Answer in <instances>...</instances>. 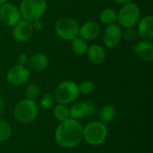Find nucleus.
Returning <instances> with one entry per match:
<instances>
[{
	"mask_svg": "<svg viewBox=\"0 0 153 153\" xmlns=\"http://www.w3.org/2000/svg\"><path fill=\"white\" fill-rule=\"evenodd\" d=\"M57 36L65 40H73L79 36V25L77 22L71 17H63L59 19L55 26Z\"/></svg>",
	"mask_w": 153,
	"mask_h": 153,
	"instance_id": "nucleus-7",
	"label": "nucleus"
},
{
	"mask_svg": "<svg viewBox=\"0 0 153 153\" xmlns=\"http://www.w3.org/2000/svg\"><path fill=\"white\" fill-rule=\"evenodd\" d=\"M141 11L135 3H128L123 5L117 13V22L124 28H134L139 22Z\"/></svg>",
	"mask_w": 153,
	"mask_h": 153,
	"instance_id": "nucleus-6",
	"label": "nucleus"
},
{
	"mask_svg": "<svg viewBox=\"0 0 153 153\" xmlns=\"http://www.w3.org/2000/svg\"><path fill=\"white\" fill-rule=\"evenodd\" d=\"M79 92L84 95L91 94L95 90V85L91 81H83L78 85Z\"/></svg>",
	"mask_w": 153,
	"mask_h": 153,
	"instance_id": "nucleus-25",
	"label": "nucleus"
},
{
	"mask_svg": "<svg viewBox=\"0 0 153 153\" xmlns=\"http://www.w3.org/2000/svg\"><path fill=\"white\" fill-rule=\"evenodd\" d=\"M8 0H0V5L1 4H4V3H6Z\"/></svg>",
	"mask_w": 153,
	"mask_h": 153,
	"instance_id": "nucleus-31",
	"label": "nucleus"
},
{
	"mask_svg": "<svg viewBox=\"0 0 153 153\" xmlns=\"http://www.w3.org/2000/svg\"><path fill=\"white\" fill-rule=\"evenodd\" d=\"M83 126L74 118H68L60 122L55 132V140L56 143L65 149L74 148L79 145L82 140Z\"/></svg>",
	"mask_w": 153,
	"mask_h": 153,
	"instance_id": "nucleus-1",
	"label": "nucleus"
},
{
	"mask_svg": "<svg viewBox=\"0 0 153 153\" xmlns=\"http://www.w3.org/2000/svg\"><path fill=\"white\" fill-rule=\"evenodd\" d=\"M53 115L57 121L63 122V121H65L68 118H70V109L67 107V105L57 104L54 108Z\"/></svg>",
	"mask_w": 153,
	"mask_h": 153,
	"instance_id": "nucleus-20",
	"label": "nucleus"
},
{
	"mask_svg": "<svg viewBox=\"0 0 153 153\" xmlns=\"http://www.w3.org/2000/svg\"><path fill=\"white\" fill-rule=\"evenodd\" d=\"M117 116V111L114 106L110 105V104H107L105 106H103L99 113V117H100V121L105 123H110L111 121L114 120V118Z\"/></svg>",
	"mask_w": 153,
	"mask_h": 153,
	"instance_id": "nucleus-18",
	"label": "nucleus"
},
{
	"mask_svg": "<svg viewBox=\"0 0 153 153\" xmlns=\"http://www.w3.org/2000/svg\"><path fill=\"white\" fill-rule=\"evenodd\" d=\"M30 23H31L33 30H36V31H40L44 27V24H43V22H42V21L40 19L35 20V21L31 22Z\"/></svg>",
	"mask_w": 153,
	"mask_h": 153,
	"instance_id": "nucleus-27",
	"label": "nucleus"
},
{
	"mask_svg": "<svg viewBox=\"0 0 153 153\" xmlns=\"http://www.w3.org/2000/svg\"><path fill=\"white\" fill-rule=\"evenodd\" d=\"M33 31L31 23L22 20L13 26V38L17 42H26L31 38Z\"/></svg>",
	"mask_w": 153,
	"mask_h": 153,
	"instance_id": "nucleus-12",
	"label": "nucleus"
},
{
	"mask_svg": "<svg viewBox=\"0 0 153 153\" xmlns=\"http://www.w3.org/2000/svg\"><path fill=\"white\" fill-rule=\"evenodd\" d=\"M71 41H72V49L74 54H76L77 56H83L87 53L89 46L84 39L78 36Z\"/></svg>",
	"mask_w": 153,
	"mask_h": 153,
	"instance_id": "nucleus-19",
	"label": "nucleus"
},
{
	"mask_svg": "<svg viewBox=\"0 0 153 153\" xmlns=\"http://www.w3.org/2000/svg\"><path fill=\"white\" fill-rule=\"evenodd\" d=\"M100 33V25L94 21L85 22L81 27H79V37L85 40H91L96 39Z\"/></svg>",
	"mask_w": 153,
	"mask_h": 153,
	"instance_id": "nucleus-15",
	"label": "nucleus"
},
{
	"mask_svg": "<svg viewBox=\"0 0 153 153\" xmlns=\"http://www.w3.org/2000/svg\"><path fill=\"white\" fill-rule=\"evenodd\" d=\"M136 56L143 62H151L153 59V45L149 40H141L134 47Z\"/></svg>",
	"mask_w": 153,
	"mask_h": 153,
	"instance_id": "nucleus-14",
	"label": "nucleus"
},
{
	"mask_svg": "<svg viewBox=\"0 0 153 153\" xmlns=\"http://www.w3.org/2000/svg\"><path fill=\"white\" fill-rule=\"evenodd\" d=\"M70 109V117L74 119H81L85 117L92 116L95 113L96 108L92 101H75L73 102Z\"/></svg>",
	"mask_w": 153,
	"mask_h": 153,
	"instance_id": "nucleus-10",
	"label": "nucleus"
},
{
	"mask_svg": "<svg viewBox=\"0 0 153 153\" xmlns=\"http://www.w3.org/2000/svg\"><path fill=\"white\" fill-rule=\"evenodd\" d=\"M87 57L91 63L93 65H100L102 64L107 56V53L104 48L100 45H91L89 47L87 50Z\"/></svg>",
	"mask_w": 153,
	"mask_h": 153,
	"instance_id": "nucleus-17",
	"label": "nucleus"
},
{
	"mask_svg": "<svg viewBox=\"0 0 153 153\" xmlns=\"http://www.w3.org/2000/svg\"><path fill=\"white\" fill-rule=\"evenodd\" d=\"M19 8L13 4L4 3L0 5V21L8 27L15 26L21 21Z\"/></svg>",
	"mask_w": 153,
	"mask_h": 153,
	"instance_id": "nucleus-8",
	"label": "nucleus"
},
{
	"mask_svg": "<svg viewBox=\"0 0 153 153\" xmlns=\"http://www.w3.org/2000/svg\"><path fill=\"white\" fill-rule=\"evenodd\" d=\"M54 103H55L54 95H52L50 93H47V94H44L42 96V98L40 99L39 105H40L42 109L48 110V109H50L53 107Z\"/></svg>",
	"mask_w": 153,
	"mask_h": 153,
	"instance_id": "nucleus-24",
	"label": "nucleus"
},
{
	"mask_svg": "<svg viewBox=\"0 0 153 153\" xmlns=\"http://www.w3.org/2000/svg\"><path fill=\"white\" fill-rule=\"evenodd\" d=\"M108 138V128L101 121H91L83 127L82 139L91 146L103 144Z\"/></svg>",
	"mask_w": 153,
	"mask_h": 153,
	"instance_id": "nucleus-2",
	"label": "nucleus"
},
{
	"mask_svg": "<svg viewBox=\"0 0 153 153\" xmlns=\"http://www.w3.org/2000/svg\"><path fill=\"white\" fill-rule=\"evenodd\" d=\"M30 72L25 65H14L6 74V80L10 84L20 86L24 84L30 78Z\"/></svg>",
	"mask_w": 153,
	"mask_h": 153,
	"instance_id": "nucleus-9",
	"label": "nucleus"
},
{
	"mask_svg": "<svg viewBox=\"0 0 153 153\" xmlns=\"http://www.w3.org/2000/svg\"><path fill=\"white\" fill-rule=\"evenodd\" d=\"M122 38L126 41L133 42L138 38L137 30L134 28H126L124 31H122Z\"/></svg>",
	"mask_w": 153,
	"mask_h": 153,
	"instance_id": "nucleus-26",
	"label": "nucleus"
},
{
	"mask_svg": "<svg viewBox=\"0 0 153 153\" xmlns=\"http://www.w3.org/2000/svg\"><path fill=\"white\" fill-rule=\"evenodd\" d=\"M137 33L138 37H140L143 40L151 41L153 39V17L148 14L143 16L138 22Z\"/></svg>",
	"mask_w": 153,
	"mask_h": 153,
	"instance_id": "nucleus-13",
	"label": "nucleus"
},
{
	"mask_svg": "<svg viewBox=\"0 0 153 153\" xmlns=\"http://www.w3.org/2000/svg\"><path fill=\"white\" fill-rule=\"evenodd\" d=\"M3 111H4V102H3V100L0 97V116L2 115Z\"/></svg>",
	"mask_w": 153,
	"mask_h": 153,
	"instance_id": "nucleus-30",
	"label": "nucleus"
},
{
	"mask_svg": "<svg viewBox=\"0 0 153 153\" xmlns=\"http://www.w3.org/2000/svg\"><path fill=\"white\" fill-rule=\"evenodd\" d=\"M78 84L73 81H65L57 85L55 90L54 98L58 104H71L79 97Z\"/></svg>",
	"mask_w": 153,
	"mask_h": 153,
	"instance_id": "nucleus-5",
	"label": "nucleus"
},
{
	"mask_svg": "<svg viewBox=\"0 0 153 153\" xmlns=\"http://www.w3.org/2000/svg\"><path fill=\"white\" fill-rule=\"evenodd\" d=\"M122 38V30L117 23L107 26L103 34V43L108 48H115L120 42Z\"/></svg>",
	"mask_w": 153,
	"mask_h": 153,
	"instance_id": "nucleus-11",
	"label": "nucleus"
},
{
	"mask_svg": "<svg viewBox=\"0 0 153 153\" xmlns=\"http://www.w3.org/2000/svg\"><path fill=\"white\" fill-rule=\"evenodd\" d=\"M39 92H40V90H39V87L37 84H35V83H30L25 88L24 95H25L26 99L34 100H36L39 97Z\"/></svg>",
	"mask_w": 153,
	"mask_h": 153,
	"instance_id": "nucleus-23",
	"label": "nucleus"
},
{
	"mask_svg": "<svg viewBox=\"0 0 153 153\" xmlns=\"http://www.w3.org/2000/svg\"><path fill=\"white\" fill-rule=\"evenodd\" d=\"M116 3L117 4H128V3H131L132 0H114Z\"/></svg>",
	"mask_w": 153,
	"mask_h": 153,
	"instance_id": "nucleus-29",
	"label": "nucleus"
},
{
	"mask_svg": "<svg viewBox=\"0 0 153 153\" xmlns=\"http://www.w3.org/2000/svg\"><path fill=\"white\" fill-rule=\"evenodd\" d=\"M48 57L45 54L38 53L34 54L28 59V68L33 72L39 73L44 71L48 65Z\"/></svg>",
	"mask_w": 153,
	"mask_h": 153,
	"instance_id": "nucleus-16",
	"label": "nucleus"
},
{
	"mask_svg": "<svg viewBox=\"0 0 153 153\" xmlns=\"http://www.w3.org/2000/svg\"><path fill=\"white\" fill-rule=\"evenodd\" d=\"M28 59H29V56H28L26 54L21 53V54H19L18 56H17V63H18V65H27V63H28Z\"/></svg>",
	"mask_w": 153,
	"mask_h": 153,
	"instance_id": "nucleus-28",
	"label": "nucleus"
},
{
	"mask_svg": "<svg viewBox=\"0 0 153 153\" xmlns=\"http://www.w3.org/2000/svg\"><path fill=\"white\" fill-rule=\"evenodd\" d=\"M39 115V108L34 100H22L13 108V117L20 123L29 124L34 121Z\"/></svg>",
	"mask_w": 153,
	"mask_h": 153,
	"instance_id": "nucleus-4",
	"label": "nucleus"
},
{
	"mask_svg": "<svg viewBox=\"0 0 153 153\" xmlns=\"http://www.w3.org/2000/svg\"><path fill=\"white\" fill-rule=\"evenodd\" d=\"M100 19L103 24L109 25L112 23H116V22L117 21V13L112 8H105L100 13Z\"/></svg>",
	"mask_w": 153,
	"mask_h": 153,
	"instance_id": "nucleus-21",
	"label": "nucleus"
},
{
	"mask_svg": "<svg viewBox=\"0 0 153 153\" xmlns=\"http://www.w3.org/2000/svg\"><path fill=\"white\" fill-rule=\"evenodd\" d=\"M12 135V127L10 124L0 117V143H4L10 139Z\"/></svg>",
	"mask_w": 153,
	"mask_h": 153,
	"instance_id": "nucleus-22",
	"label": "nucleus"
},
{
	"mask_svg": "<svg viewBox=\"0 0 153 153\" xmlns=\"http://www.w3.org/2000/svg\"><path fill=\"white\" fill-rule=\"evenodd\" d=\"M46 10V0H22L19 6L21 17L30 22L40 19Z\"/></svg>",
	"mask_w": 153,
	"mask_h": 153,
	"instance_id": "nucleus-3",
	"label": "nucleus"
}]
</instances>
